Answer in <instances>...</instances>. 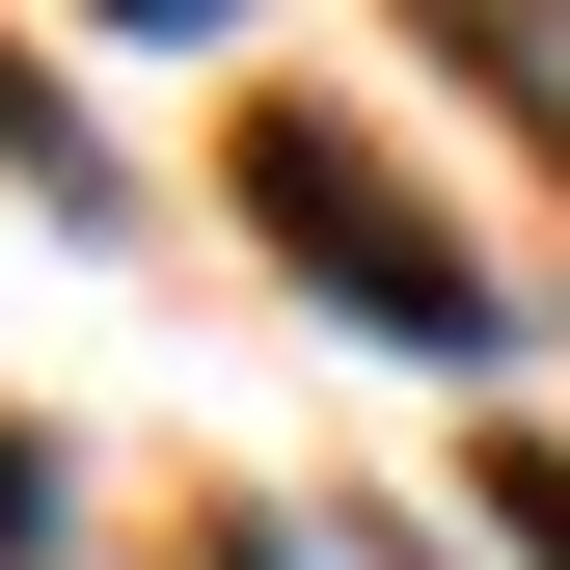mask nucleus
Listing matches in <instances>:
<instances>
[{
    "label": "nucleus",
    "mask_w": 570,
    "mask_h": 570,
    "mask_svg": "<svg viewBox=\"0 0 570 570\" xmlns=\"http://www.w3.org/2000/svg\"><path fill=\"white\" fill-rule=\"evenodd\" d=\"M245 218L299 245V272H326L353 326H407V353H489V326H517V299H489V272H435V245H407V190L353 164V136H299V109L245 136Z\"/></svg>",
    "instance_id": "obj_1"
},
{
    "label": "nucleus",
    "mask_w": 570,
    "mask_h": 570,
    "mask_svg": "<svg viewBox=\"0 0 570 570\" xmlns=\"http://www.w3.org/2000/svg\"><path fill=\"white\" fill-rule=\"evenodd\" d=\"M489 489H517V543H543V570H570V489H543V462H489Z\"/></svg>",
    "instance_id": "obj_2"
},
{
    "label": "nucleus",
    "mask_w": 570,
    "mask_h": 570,
    "mask_svg": "<svg viewBox=\"0 0 570 570\" xmlns=\"http://www.w3.org/2000/svg\"><path fill=\"white\" fill-rule=\"evenodd\" d=\"M136 28H218V0H136Z\"/></svg>",
    "instance_id": "obj_3"
}]
</instances>
